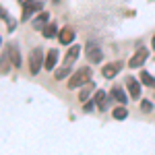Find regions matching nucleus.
I'll return each instance as SVG.
<instances>
[{
	"mask_svg": "<svg viewBox=\"0 0 155 155\" xmlns=\"http://www.w3.org/2000/svg\"><path fill=\"white\" fill-rule=\"evenodd\" d=\"M8 64H12V62H11V58H8V52H6V54L0 58V72H6V71H8Z\"/></svg>",
	"mask_w": 155,
	"mask_h": 155,
	"instance_id": "20",
	"label": "nucleus"
},
{
	"mask_svg": "<svg viewBox=\"0 0 155 155\" xmlns=\"http://www.w3.org/2000/svg\"><path fill=\"white\" fill-rule=\"evenodd\" d=\"M112 116H114L116 120H124L126 116H128V110H126L124 106H118V107H114V110H112Z\"/></svg>",
	"mask_w": 155,
	"mask_h": 155,
	"instance_id": "15",
	"label": "nucleus"
},
{
	"mask_svg": "<svg viewBox=\"0 0 155 155\" xmlns=\"http://www.w3.org/2000/svg\"><path fill=\"white\" fill-rule=\"evenodd\" d=\"M58 41L62 44V46H71L72 41H74V29L68 27V25L62 27V29L58 31Z\"/></svg>",
	"mask_w": 155,
	"mask_h": 155,
	"instance_id": "5",
	"label": "nucleus"
},
{
	"mask_svg": "<svg viewBox=\"0 0 155 155\" xmlns=\"http://www.w3.org/2000/svg\"><path fill=\"white\" fill-rule=\"evenodd\" d=\"M89 79H91V68L89 66H81L79 71H74L71 74V79H68V89H79L81 85L89 83Z\"/></svg>",
	"mask_w": 155,
	"mask_h": 155,
	"instance_id": "1",
	"label": "nucleus"
},
{
	"mask_svg": "<svg viewBox=\"0 0 155 155\" xmlns=\"http://www.w3.org/2000/svg\"><path fill=\"white\" fill-rule=\"evenodd\" d=\"M149 58V52H147V48H139L134 54H132V58L128 60V66L130 68H139V66H143L145 60Z\"/></svg>",
	"mask_w": 155,
	"mask_h": 155,
	"instance_id": "4",
	"label": "nucleus"
},
{
	"mask_svg": "<svg viewBox=\"0 0 155 155\" xmlns=\"http://www.w3.org/2000/svg\"><path fill=\"white\" fill-rule=\"evenodd\" d=\"M41 33H44V37H54V35H58V25L56 23H48L44 29H41Z\"/></svg>",
	"mask_w": 155,
	"mask_h": 155,
	"instance_id": "14",
	"label": "nucleus"
},
{
	"mask_svg": "<svg viewBox=\"0 0 155 155\" xmlns=\"http://www.w3.org/2000/svg\"><path fill=\"white\" fill-rule=\"evenodd\" d=\"M87 56H89L91 62H99V60L104 58V52L97 48L95 44H89V46H87Z\"/></svg>",
	"mask_w": 155,
	"mask_h": 155,
	"instance_id": "11",
	"label": "nucleus"
},
{
	"mask_svg": "<svg viewBox=\"0 0 155 155\" xmlns=\"http://www.w3.org/2000/svg\"><path fill=\"white\" fill-rule=\"evenodd\" d=\"M0 41H2V39H0Z\"/></svg>",
	"mask_w": 155,
	"mask_h": 155,
	"instance_id": "25",
	"label": "nucleus"
},
{
	"mask_svg": "<svg viewBox=\"0 0 155 155\" xmlns=\"http://www.w3.org/2000/svg\"><path fill=\"white\" fill-rule=\"evenodd\" d=\"M37 11H41V2L39 0H27L23 4V15H21V21H27L29 17H33Z\"/></svg>",
	"mask_w": 155,
	"mask_h": 155,
	"instance_id": "3",
	"label": "nucleus"
},
{
	"mask_svg": "<svg viewBox=\"0 0 155 155\" xmlns=\"http://www.w3.org/2000/svg\"><path fill=\"white\" fill-rule=\"evenodd\" d=\"M56 60H58V50H56V48L48 50V54H46V58H44V66H46V71H52V68L56 66Z\"/></svg>",
	"mask_w": 155,
	"mask_h": 155,
	"instance_id": "9",
	"label": "nucleus"
},
{
	"mask_svg": "<svg viewBox=\"0 0 155 155\" xmlns=\"http://www.w3.org/2000/svg\"><path fill=\"white\" fill-rule=\"evenodd\" d=\"M68 74H71V68H68V64H64L62 68H58V71L54 72V79H56V81H62V79H66Z\"/></svg>",
	"mask_w": 155,
	"mask_h": 155,
	"instance_id": "16",
	"label": "nucleus"
},
{
	"mask_svg": "<svg viewBox=\"0 0 155 155\" xmlns=\"http://www.w3.org/2000/svg\"><path fill=\"white\" fill-rule=\"evenodd\" d=\"M19 2H23V4H25V2H27V0H19Z\"/></svg>",
	"mask_w": 155,
	"mask_h": 155,
	"instance_id": "24",
	"label": "nucleus"
},
{
	"mask_svg": "<svg viewBox=\"0 0 155 155\" xmlns=\"http://www.w3.org/2000/svg\"><path fill=\"white\" fill-rule=\"evenodd\" d=\"M126 87H128V93H130L132 99H139V97H141V83H139L134 77H128V79H126Z\"/></svg>",
	"mask_w": 155,
	"mask_h": 155,
	"instance_id": "8",
	"label": "nucleus"
},
{
	"mask_svg": "<svg viewBox=\"0 0 155 155\" xmlns=\"http://www.w3.org/2000/svg\"><path fill=\"white\" fill-rule=\"evenodd\" d=\"M79 54H81V48H79V46H71L68 52H66V56H64V64H68V66H71L72 62L79 58Z\"/></svg>",
	"mask_w": 155,
	"mask_h": 155,
	"instance_id": "13",
	"label": "nucleus"
},
{
	"mask_svg": "<svg viewBox=\"0 0 155 155\" xmlns=\"http://www.w3.org/2000/svg\"><path fill=\"white\" fill-rule=\"evenodd\" d=\"M6 52H8V58H11L12 66L19 68V66H21V52H19V46H17V44H8Z\"/></svg>",
	"mask_w": 155,
	"mask_h": 155,
	"instance_id": "7",
	"label": "nucleus"
},
{
	"mask_svg": "<svg viewBox=\"0 0 155 155\" xmlns=\"http://www.w3.org/2000/svg\"><path fill=\"white\" fill-rule=\"evenodd\" d=\"M50 23V15H48V11H41L39 15H37L35 19L31 21V25H33V29H44L46 25Z\"/></svg>",
	"mask_w": 155,
	"mask_h": 155,
	"instance_id": "10",
	"label": "nucleus"
},
{
	"mask_svg": "<svg viewBox=\"0 0 155 155\" xmlns=\"http://www.w3.org/2000/svg\"><path fill=\"white\" fill-rule=\"evenodd\" d=\"M112 95H114V99H118L120 104H124V101H126V93H124L120 87H114V89H112Z\"/></svg>",
	"mask_w": 155,
	"mask_h": 155,
	"instance_id": "19",
	"label": "nucleus"
},
{
	"mask_svg": "<svg viewBox=\"0 0 155 155\" xmlns=\"http://www.w3.org/2000/svg\"><path fill=\"white\" fill-rule=\"evenodd\" d=\"M151 48L155 50V35H153V41H151Z\"/></svg>",
	"mask_w": 155,
	"mask_h": 155,
	"instance_id": "23",
	"label": "nucleus"
},
{
	"mask_svg": "<svg viewBox=\"0 0 155 155\" xmlns=\"http://www.w3.org/2000/svg\"><path fill=\"white\" fill-rule=\"evenodd\" d=\"M141 110H143L145 114H149V112H153V104H151L149 99H143V101H141Z\"/></svg>",
	"mask_w": 155,
	"mask_h": 155,
	"instance_id": "21",
	"label": "nucleus"
},
{
	"mask_svg": "<svg viewBox=\"0 0 155 155\" xmlns=\"http://www.w3.org/2000/svg\"><path fill=\"white\" fill-rule=\"evenodd\" d=\"M91 93H93V85H87L85 89H81V91H79V101H81V104H83V101H87Z\"/></svg>",
	"mask_w": 155,
	"mask_h": 155,
	"instance_id": "17",
	"label": "nucleus"
},
{
	"mask_svg": "<svg viewBox=\"0 0 155 155\" xmlns=\"http://www.w3.org/2000/svg\"><path fill=\"white\" fill-rule=\"evenodd\" d=\"M93 106H95V104H85V112H91V110H93Z\"/></svg>",
	"mask_w": 155,
	"mask_h": 155,
	"instance_id": "22",
	"label": "nucleus"
},
{
	"mask_svg": "<svg viewBox=\"0 0 155 155\" xmlns=\"http://www.w3.org/2000/svg\"><path fill=\"white\" fill-rule=\"evenodd\" d=\"M95 106H97L99 112H106V110H107V93H106V91L99 89V91L95 93Z\"/></svg>",
	"mask_w": 155,
	"mask_h": 155,
	"instance_id": "12",
	"label": "nucleus"
},
{
	"mask_svg": "<svg viewBox=\"0 0 155 155\" xmlns=\"http://www.w3.org/2000/svg\"><path fill=\"white\" fill-rule=\"evenodd\" d=\"M139 77H141V83H143V85H147V87H155V79L147 71H143Z\"/></svg>",
	"mask_w": 155,
	"mask_h": 155,
	"instance_id": "18",
	"label": "nucleus"
},
{
	"mask_svg": "<svg viewBox=\"0 0 155 155\" xmlns=\"http://www.w3.org/2000/svg\"><path fill=\"white\" fill-rule=\"evenodd\" d=\"M122 66H124V64H122L120 60H116V62H110V64H106V66L101 68V74H104L106 79H112V77H116V74L122 71Z\"/></svg>",
	"mask_w": 155,
	"mask_h": 155,
	"instance_id": "6",
	"label": "nucleus"
},
{
	"mask_svg": "<svg viewBox=\"0 0 155 155\" xmlns=\"http://www.w3.org/2000/svg\"><path fill=\"white\" fill-rule=\"evenodd\" d=\"M44 66V50L41 48H33L31 54H29V72L31 74H37Z\"/></svg>",
	"mask_w": 155,
	"mask_h": 155,
	"instance_id": "2",
	"label": "nucleus"
}]
</instances>
